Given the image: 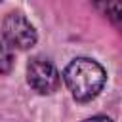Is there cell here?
<instances>
[{
    "label": "cell",
    "mask_w": 122,
    "mask_h": 122,
    "mask_svg": "<svg viewBox=\"0 0 122 122\" xmlns=\"http://www.w3.org/2000/svg\"><path fill=\"white\" fill-rule=\"evenodd\" d=\"M63 78L71 95L76 101L84 103L99 95V92L105 86L107 74H105V69L97 61L90 57H76L67 65Z\"/></svg>",
    "instance_id": "6da1fadb"
},
{
    "label": "cell",
    "mask_w": 122,
    "mask_h": 122,
    "mask_svg": "<svg viewBox=\"0 0 122 122\" xmlns=\"http://www.w3.org/2000/svg\"><path fill=\"white\" fill-rule=\"evenodd\" d=\"M27 82L34 92L48 95V93L57 92V88L61 84V76L50 59L32 57L27 65Z\"/></svg>",
    "instance_id": "7a4b0ae2"
},
{
    "label": "cell",
    "mask_w": 122,
    "mask_h": 122,
    "mask_svg": "<svg viewBox=\"0 0 122 122\" xmlns=\"http://www.w3.org/2000/svg\"><path fill=\"white\" fill-rule=\"evenodd\" d=\"M2 36L4 40L17 50H29L36 44V30L29 23V19L17 11H11L2 21Z\"/></svg>",
    "instance_id": "3957f363"
},
{
    "label": "cell",
    "mask_w": 122,
    "mask_h": 122,
    "mask_svg": "<svg viewBox=\"0 0 122 122\" xmlns=\"http://www.w3.org/2000/svg\"><path fill=\"white\" fill-rule=\"evenodd\" d=\"M13 67V48L0 36V74H8Z\"/></svg>",
    "instance_id": "277c9868"
},
{
    "label": "cell",
    "mask_w": 122,
    "mask_h": 122,
    "mask_svg": "<svg viewBox=\"0 0 122 122\" xmlns=\"http://www.w3.org/2000/svg\"><path fill=\"white\" fill-rule=\"evenodd\" d=\"M99 8L109 15V19L122 32V2H107V4H99Z\"/></svg>",
    "instance_id": "5b68a950"
},
{
    "label": "cell",
    "mask_w": 122,
    "mask_h": 122,
    "mask_svg": "<svg viewBox=\"0 0 122 122\" xmlns=\"http://www.w3.org/2000/svg\"><path fill=\"white\" fill-rule=\"evenodd\" d=\"M84 122H112V120L107 118V116H92V118H88V120H84Z\"/></svg>",
    "instance_id": "8992f818"
}]
</instances>
